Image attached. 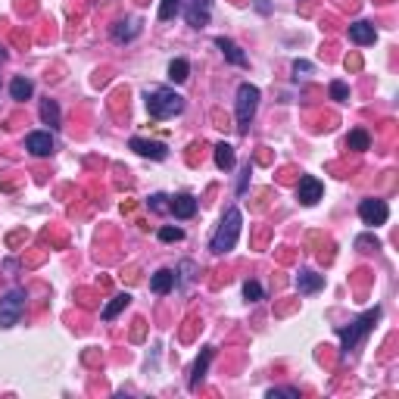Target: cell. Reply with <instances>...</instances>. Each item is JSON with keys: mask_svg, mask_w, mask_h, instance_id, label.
<instances>
[{"mask_svg": "<svg viewBox=\"0 0 399 399\" xmlns=\"http://www.w3.org/2000/svg\"><path fill=\"white\" fill-rule=\"evenodd\" d=\"M380 315H384V309L380 306H374V309H368L365 315H358V318H352L350 325H340L337 328V337H340V350L350 356L352 350H356L362 340L368 337V334L374 331V325L380 321Z\"/></svg>", "mask_w": 399, "mask_h": 399, "instance_id": "6da1fadb", "label": "cell"}, {"mask_svg": "<svg viewBox=\"0 0 399 399\" xmlns=\"http://www.w3.org/2000/svg\"><path fill=\"white\" fill-rule=\"evenodd\" d=\"M240 228H244V216H240L237 206H231V209L222 216V222H218L216 234H212L209 250L216 253V256L231 253V250H234V244H237V237H240Z\"/></svg>", "mask_w": 399, "mask_h": 399, "instance_id": "7a4b0ae2", "label": "cell"}, {"mask_svg": "<svg viewBox=\"0 0 399 399\" xmlns=\"http://www.w3.org/2000/svg\"><path fill=\"white\" fill-rule=\"evenodd\" d=\"M147 113L156 122L175 119V115L184 113V97L175 94L172 88H153V91H147Z\"/></svg>", "mask_w": 399, "mask_h": 399, "instance_id": "3957f363", "label": "cell"}, {"mask_svg": "<svg viewBox=\"0 0 399 399\" xmlns=\"http://www.w3.org/2000/svg\"><path fill=\"white\" fill-rule=\"evenodd\" d=\"M259 88L250 82H244L237 88V103H234V113H237V135H247L250 131V122L256 119V109H259Z\"/></svg>", "mask_w": 399, "mask_h": 399, "instance_id": "277c9868", "label": "cell"}, {"mask_svg": "<svg viewBox=\"0 0 399 399\" xmlns=\"http://www.w3.org/2000/svg\"><path fill=\"white\" fill-rule=\"evenodd\" d=\"M25 290L22 287H13L10 293H3L0 297V328L7 331V328H16L19 325L22 312H25Z\"/></svg>", "mask_w": 399, "mask_h": 399, "instance_id": "5b68a950", "label": "cell"}, {"mask_svg": "<svg viewBox=\"0 0 399 399\" xmlns=\"http://www.w3.org/2000/svg\"><path fill=\"white\" fill-rule=\"evenodd\" d=\"M358 218H362V225H368V228H378V225H384L387 218H390V206H387V200L368 196V200L358 203Z\"/></svg>", "mask_w": 399, "mask_h": 399, "instance_id": "8992f818", "label": "cell"}, {"mask_svg": "<svg viewBox=\"0 0 399 399\" xmlns=\"http://www.w3.org/2000/svg\"><path fill=\"white\" fill-rule=\"evenodd\" d=\"M181 13L190 28H206L212 16V0H181Z\"/></svg>", "mask_w": 399, "mask_h": 399, "instance_id": "52a82bcc", "label": "cell"}, {"mask_svg": "<svg viewBox=\"0 0 399 399\" xmlns=\"http://www.w3.org/2000/svg\"><path fill=\"white\" fill-rule=\"evenodd\" d=\"M25 150L38 159H44V156H54L56 141L50 131H32V135H25Z\"/></svg>", "mask_w": 399, "mask_h": 399, "instance_id": "ba28073f", "label": "cell"}, {"mask_svg": "<svg viewBox=\"0 0 399 399\" xmlns=\"http://www.w3.org/2000/svg\"><path fill=\"white\" fill-rule=\"evenodd\" d=\"M321 194H325V184L318 181L315 175H303L297 184V200L303 206H315L318 200H321Z\"/></svg>", "mask_w": 399, "mask_h": 399, "instance_id": "9c48e42d", "label": "cell"}, {"mask_svg": "<svg viewBox=\"0 0 399 399\" xmlns=\"http://www.w3.org/2000/svg\"><path fill=\"white\" fill-rule=\"evenodd\" d=\"M128 147L135 150L137 156H147V159H169V147L166 144H159V141H147V137H131L128 141Z\"/></svg>", "mask_w": 399, "mask_h": 399, "instance_id": "30bf717a", "label": "cell"}, {"mask_svg": "<svg viewBox=\"0 0 399 399\" xmlns=\"http://www.w3.org/2000/svg\"><path fill=\"white\" fill-rule=\"evenodd\" d=\"M169 212L175 218H181V222L194 218L196 216V196L194 194H175V196H169Z\"/></svg>", "mask_w": 399, "mask_h": 399, "instance_id": "8fae6325", "label": "cell"}, {"mask_svg": "<svg viewBox=\"0 0 399 399\" xmlns=\"http://www.w3.org/2000/svg\"><path fill=\"white\" fill-rule=\"evenodd\" d=\"M346 34H350V41L358 44V47H368V44L378 41V28H374L372 22H365V19L352 22V25L346 28Z\"/></svg>", "mask_w": 399, "mask_h": 399, "instance_id": "7c38bea8", "label": "cell"}, {"mask_svg": "<svg viewBox=\"0 0 399 399\" xmlns=\"http://www.w3.org/2000/svg\"><path fill=\"white\" fill-rule=\"evenodd\" d=\"M137 34H141V19H122L109 28V38L115 44H128V41H135Z\"/></svg>", "mask_w": 399, "mask_h": 399, "instance_id": "4fadbf2b", "label": "cell"}, {"mask_svg": "<svg viewBox=\"0 0 399 399\" xmlns=\"http://www.w3.org/2000/svg\"><path fill=\"white\" fill-rule=\"evenodd\" d=\"M212 356H216V350H212V346H203V352L196 356L194 368H190V378H187V387H190V390H196V387H200V380L206 378V372H209Z\"/></svg>", "mask_w": 399, "mask_h": 399, "instance_id": "5bb4252c", "label": "cell"}, {"mask_svg": "<svg viewBox=\"0 0 399 399\" xmlns=\"http://www.w3.org/2000/svg\"><path fill=\"white\" fill-rule=\"evenodd\" d=\"M216 47L222 50V56L231 62V66H237V69H247V66H250L247 54H244V50H240V47H237V44L231 41V38H216Z\"/></svg>", "mask_w": 399, "mask_h": 399, "instance_id": "9a60e30c", "label": "cell"}, {"mask_svg": "<svg viewBox=\"0 0 399 399\" xmlns=\"http://www.w3.org/2000/svg\"><path fill=\"white\" fill-rule=\"evenodd\" d=\"M150 290L156 293V297H166L169 290H175V271L172 269H159L150 275Z\"/></svg>", "mask_w": 399, "mask_h": 399, "instance_id": "2e32d148", "label": "cell"}, {"mask_svg": "<svg viewBox=\"0 0 399 399\" xmlns=\"http://www.w3.org/2000/svg\"><path fill=\"white\" fill-rule=\"evenodd\" d=\"M325 287V275H315V271H309V269H299V275H297V290L303 293V297H309V293H318Z\"/></svg>", "mask_w": 399, "mask_h": 399, "instance_id": "e0dca14e", "label": "cell"}, {"mask_svg": "<svg viewBox=\"0 0 399 399\" xmlns=\"http://www.w3.org/2000/svg\"><path fill=\"white\" fill-rule=\"evenodd\" d=\"M32 94H34V84L28 82L25 75H16L13 82H10V97H13L16 103H25V100H32Z\"/></svg>", "mask_w": 399, "mask_h": 399, "instance_id": "ac0fdd59", "label": "cell"}, {"mask_svg": "<svg viewBox=\"0 0 399 399\" xmlns=\"http://www.w3.org/2000/svg\"><path fill=\"white\" fill-rule=\"evenodd\" d=\"M41 122L44 125H50V128H60V122H62V115H60V103L56 100H41Z\"/></svg>", "mask_w": 399, "mask_h": 399, "instance_id": "d6986e66", "label": "cell"}, {"mask_svg": "<svg viewBox=\"0 0 399 399\" xmlns=\"http://www.w3.org/2000/svg\"><path fill=\"white\" fill-rule=\"evenodd\" d=\"M234 163H237V156H234V147H231V144H216V166L222 172H231L234 169Z\"/></svg>", "mask_w": 399, "mask_h": 399, "instance_id": "ffe728a7", "label": "cell"}, {"mask_svg": "<svg viewBox=\"0 0 399 399\" xmlns=\"http://www.w3.org/2000/svg\"><path fill=\"white\" fill-rule=\"evenodd\" d=\"M128 303H131V297H128V293H119V297H113L106 306H103L100 318H103V321H113V318L119 315V312H122V309H128Z\"/></svg>", "mask_w": 399, "mask_h": 399, "instance_id": "44dd1931", "label": "cell"}, {"mask_svg": "<svg viewBox=\"0 0 399 399\" xmlns=\"http://www.w3.org/2000/svg\"><path fill=\"white\" fill-rule=\"evenodd\" d=\"M187 75H190V62L187 60L178 56V60L169 62V82L172 84H184V82H187Z\"/></svg>", "mask_w": 399, "mask_h": 399, "instance_id": "7402d4cb", "label": "cell"}, {"mask_svg": "<svg viewBox=\"0 0 399 399\" xmlns=\"http://www.w3.org/2000/svg\"><path fill=\"white\" fill-rule=\"evenodd\" d=\"M346 147L356 150V153H362V150L372 147V135H368L365 128H352V131H350V137H346Z\"/></svg>", "mask_w": 399, "mask_h": 399, "instance_id": "603a6c76", "label": "cell"}, {"mask_svg": "<svg viewBox=\"0 0 399 399\" xmlns=\"http://www.w3.org/2000/svg\"><path fill=\"white\" fill-rule=\"evenodd\" d=\"M159 240H163V244H178V240H184V228H178V225H163V228H159Z\"/></svg>", "mask_w": 399, "mask_h": 399, "instance_id": "cb8c5ba5", "label": "cell"}, {"mask_svg": "<svg viewBox=\"0 0 399 399\" xmlns=\"http://www.w3.org/2000/svg\"><path fill=\"white\" fill-rule=\"evenodd\" d=\"M244 299L247 303H259V299H265V290L259 281H247L244 284Z\"/></svg>", "mask_w": 399, "mask_h": 399, "instance_id": "d4e9b609", "label": "cell"}, {"mask_svg": "<svg viewBox=\"0 0 399 399\" xmlns=\"http://www.w3.org/2000/svg\"><path fill=\"white\" fill-rule=\"evenodd\" d=\"M147 206L156 212V216H166V212H169V196H166V194H153L147 200Z\"/></svg>", "mask_w": 399, "mask_h": 399, "instance_id": "484cf974", "label": "cell"}, {"mask_svg": "<svg viewBox=\"0 0 399 399\" xmlns=\"http://www.w3.org/2000/svg\"><path fill=\"white\" fill-rule=\"evenodd\" d=\"M175 13H181V0H163V7H159V22H169Z\"/></svg>", "mask_w": 399, "mask_h": 399, "instance_id": "4316f807", "label": "cell"}, {"mask_svg": "<svg viewBox=\"0 0 399 399\" xmlns=\"http://www.w3.org/2000/svg\"><path fill=\"white\" fill-rule=\"evenodd\" d=\"M331 100H337V103H346L350 100V84L346 82H331Z\"/></svg>", "mask_w": 399, "mask_h": 399, "instance_id": "83f0119b", "label": "cell"}, {"mask_svg": "<svg viewBox=\"0 0 399 399\" xmlns=\"http://www.w3.org/2000/svg\"><path fill=\"white\" fill-rule=\"evenodd\" d=\"M277 396L299 399V390H297V387H271V390H269V399H277Z\"/></svg>", "mask_w": 399, "mask_h": 399, "instance_id": "f1b7e54d", "label": "cell"}, {"mask_svg": "<svg viewBox=\"0 0 399 399\" xmlns=\"http://www.w3.org/2000/svg\"><path fill=\"white\" fill-rule=\"evenodd\" d=\"M247 187H250V166H244V175L237 181V194H247Z\"/></svg>", "mask_w": 399, "mask_h": 399, "instance_id": "f546056e", "label": "cell"}, {"mask_svg": "<svg viewBox=\"0 0 399 399\" xmlns=\"http://www.w3.org/2000/svg\"><path fill=\"white\" fill-rule=\"evenodd\" d=\"M306 72H312V62H306V60L293 62V75H297V78H299V75H306Z\"/></svg>", "mask_w": 399, "mask_h": 399, "instance_id": "4dcf8cb0", "label": "cell"}, {"mask_svg": "<svg viewBox=\"0 0 399 399\" xmlns=\"http://www.w3.org/2000/svg\"><path fill=\"white\" fill-rule=\"evenodd\" d=\"M356 247H374V250H378V240H374V237H358Z\"/></svg>", "mask_w": 399, "mask_h": 399, "instance_id": "1f68e13d", "label": "cell"}, {"mask_svg": "<svg viewBox=\"0 0 399 399\" xmlns=\"http://www.w3.org/2000/svg\"><path fill=\"white\" fill-rule=\"evenodd\" d=\"M256 10H259V13H269V0H256Z\"/></svg>", "mask_w": 399, "mask_h": 399, "instance_id": "d6a6232c", "label": "cell"}, {"mask_svg": "<svg viewBox=\"0 0 399 399\" xmlns=\"http://www.w3.org/2000/svg\"><path fill=\"white\" fill-rule=\"evenodd\" d=\"M3 60H7V50H3V47H0V62H3Z\"/></svg>", "mask_w": 399, "mask_h": 399, "instance_id": "836d02e7", "label": "cell"}]
</instances>
